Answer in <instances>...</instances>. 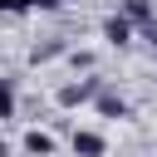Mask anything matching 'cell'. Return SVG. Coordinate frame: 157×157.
Instances as JSON below:
<instances>
[{
    "mask_svg": "<svg viewBox=\"0 0 157 157\" xmlns=\"http://www.w3.org/2000/svg\"><path fill=\"white\" fill-rule=\"evenodd\" d=\"M0 157H5V147H0Z\"/></svg>",
    "mask_w": 157,
    "mask_h": 157,
    "instance_id": "cell-1",
    "label": "cell"
}]
</instances>
